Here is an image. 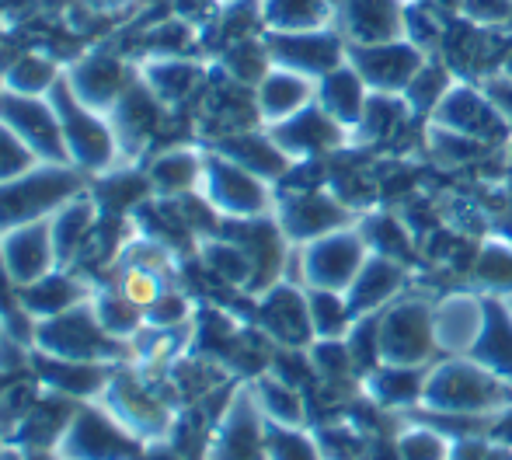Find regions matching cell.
Wrapping results in <instances>:
<instances>
[{"label": "cell", "instance_id": "1", "mask_svg": "<svg viewBox=\"0 0 512 460\" xmlns=\"http://www.w3.org/2000/svg\"><path fill=\"white\" fill-rule=\"evenodd\" d=\"M422 405L439 415H488L512 405V384L474 356H450L429 366Z\"/></svg>", "mask_w": 512, "mask_h": 460}, {"label": "cell", "instance_id": "2", "mask_svg": "<svg viewBox=\"0 0 512 460\" xmlns=\"http://www.w3.org/2000/svg\"><path fill=\"white\" fill-rule=\"evenodd\" d=\"M370 258V244L359 224L317 237V241L300 244V272H304L307 290H338L345 293L359 269Z\"/></svg>", "mask_w": 512, "mask_h": 460}, {"label": "cell", "instance_id": "3", "mask_svg": "<svg viewBox=\"0 0 512 460\" xmlns=\"http://www.w3.org/2000/svg\"><path fill=\"white\" fill-rule=\"evenodd\" d=\"M380 352L384 363L425 366L436 349L432 304L422 297H398L380 311Z\"/></svg>", "mask_w": 512, "mask_h": 460}, {"label": "cell", "instance_id": "4", "mask_svg": "<svg viewBox=\"0 0 512 460\" xmlns=\"http://www.w3.org/2000/svg\"><path fill=\"white\" fill-rule=\"evenodd\" d=\"M425 122L457 129V133L474 136V140L488 143V147L509 143V136H512L506 115L495 109V102L488 98V91L481 88V81H467V77H457V81L450 84L443 102L432 109V115Z\"/></svg>", "mask_w": 512, "mask_h": 460}, {"label": "cell", "instance_id": "5", "mask_svg": "<svg viewBox=\"0 0 512 460\" xmlns=\"http://www.w3.org/2000/svg\"><path fill=\"white\" fill-rule=\"evenodd\" d=\"M56 460H140V440L119 429L98 408H81L53 447Z\"/></svg>", "mask_w": 512, "mask_h": 460}, {"label": "cell", "instance_id": "6", "mask_svg": "<svg viewBox=\"0 0 512 460\" xmlns=\"http://www.w3.org/2000/svg\"><path fill=\"white\" fill-rule=\"evenodd\" d=\"M352 224V206L345 199H338L331 189H293L279 206V230L286 234V241L307 244L317 237L342 230Z\"/></svg>", "mask_w": 512, "mask_h": 460}, {"label": "cell", "instance_id": "7", "mask_svg": "<svg viewBox=\"0 0 512 460\" xmlns=\"http://www.w3.org/2000/svg\"><path fill=\"white\" fill-rule=\"evenodd\" d=\"M206 196L213 210L227 213L230 220H258L269 213L272 196L265 178L241 168L230 157H213L206 168Z\"/></svg>", "mask_w": 512, "mask_h": 460}, {"label": "cell", "instance_id": "8", "mask_svg": "<svg viewBox=\"0 0 512 460\" xmlns=\"http://www.w3.org/2000/svg\"><path fill=\"white\" fill-rule=\"evenodd\" d=\"M269 53L276 67L300 70L307 77H324L328 70H335L338 63L349 60V42L338 32V25L328 28H310V32H283L269 35Z\"/></svg>", "mask_w": 512, "mask_h": 460}, {"label": "cell", "instance_id": "9", "mask_svg": "<svg viewBox=\"0 0 512 460\" xmlns=\"http://www.w3.org/2000/svg\"><path fill=\"white\" fill-rule=\"evenodd\" d=\"M335 25L349 46L398 42L408 32V0H338Z\"/></svg>", "mask_w": 512, "mask_h": 460}, {"label": "cell", "instance_id": "10", "mask_svg": "<svg viewBox=\"0 0 512 460\" xmlns=\"http://www.w3.org/2000/svg\"><path fill=\"white\" fill-rule=\"evenodd\" d=\"M425 60H429V53L418 49L411 39L380 42V46H349V63L363 74L370 91H394V95H401Z\"/></svg>", "mask_w": 512, "mask_h": 460}, {"label": "cell", "instance_id": "11", "mask_svg": "<svg viewBox=\"0 0 512 460\" xmlns=\"http://www.w3.org/2000/svg\"><path fill=\"white\" fill-rule=\"evenodd\" d=\"M272 136H276V143L293 161H314V157L345 147V140H349L352 133L314 102V105H307L304 112L293 115V119L272 126Z\"/></svg>", "mask_w": 512, "mask_h": 460}, {"label": "cell", "instance_id": "12", "mask_svg": "<svg viewBox=\"0 0 512 460\" xmlns=\"http://www.w3.org/2000/svg\"><path fill=\"white\" fill-rule=\"evenodd\" d=\"M488 300L478 293H450L432 304V328H436V349L446 356H471L474 342L485 328Z\"/></svg>", "mask_w": 512, "mask_h": 460}, {"label": "cell", "instance_id": "13", "mask_svg": "<svg viewBox=\"0 0 512 460\" xmlns=\"http://www.w3.org/2000/svg\"><path fill=\"white\" fill-rule=\"evenodd\" d=\"M74 178L63 171H42L25 182H14L0 189V227L7 224H32L46 210H53L60 199L74 192Z\"/></svg>", "mask_w": 512, "mask_h": 460}, {"label": "cell", "instance_id": "14", "mask_svg": "<svg viewBox=\"0 0 512 460\" xmlns=\"http://www.w3.org/2000/svg\"><path fill=\"white\" fill-rule=\"evenodd\" d=\"M258 318H262V328L272 335V339L290 345V349H300V345L314 342L310 300L304 290H297V286H290V283L272 286V290L262 297Z\"/></svg>", "mask_w": 512, "mask_h": 460}, {"label": "cell", "instance_id": "15", "mask_svg": "<svg viewBox=\"0 0 512 460\" xmlns=\"http://www.w3.org/2000/svg\"><path fill=\"white\" fill-rule=\"evenodd\" d=\"M265 433L262 419H258V401L241 394L234 405L227 408L220 433L209 440L206 460H265Z\"/></svg>", "mask_w": 512, "mask_h": 460}, {"label": "cell", "instance_id": "16", "mask_svg": "<svg viewBox=\"0 0 512 460\" xmlns=\"http://www.w3.org/2000/svg\"><path fill=\"white\" fill-rule=\"evenodd\" d=\"M255 102H258V115L269 126H279V122L293 119L297 112H304L307 105L317 102V81L300 70L290 67H276L255 84Z\"/></svg>", "mask_w": 512, "mask_h": 460}, {"label": "cell", "instance_id": "17", "mask_svg": "<svg viewBox=\"0 0 512 460\" xmlns=\"http://www.w3.org/2000/svg\"><path fill=\"white\" fill-rule=\"evenodd\" d=\"M405 279H408L405 262L370 251V258H366V265L359 269V276L352 279V286L345 290V297H349L356 318H363V314H380L384 307H391L394 300L401 297Z\"/></svg>", "mask_w": 512, "mask_h": 460}, {"label": "cell", "instance_id": "18", "mask_svg": "<svg viewBox=\"0 0 512 460\" xmlns=\"http://www.w3.org/2000/svg\"><path fill=\"white\" fill-rule=\"evenodd\" d=\"M370 95H373L370 84L363 81V74H359L349 60L338 63V67L328 70L324 77H317V105L335 122H342L349 133H356L359 122H363Z\"/></svg>", "mask_w": 512, "mask_h": 460}, {"label": "cell", "instance_id": "19", "mask_svg": "<svg viewBox=\"0 0 512 460\" xmlns=\"http://www.w3.org/2000/svg\"><path fill=\"white\" fill-rule=\"evenodd\" d=\"M42 345H46V349L53 345L56 356L74 359V363H88V359H98L102 352L112 349L102 321H91L88 314H67V318L46 325Z\"/></svg>", "mask_w": 512, "mask_h": 460}, {"label": "cell", "instance_id": "20", "mask_svg": "<svg viewBox=\"0 0 512 460\" xmlns=\"http://www.w3.org/2000/svg\"><path fill=\"white\" fill-rule=\"evenodd\" d=\"M258 18L265 32H310L338 21V0H258Z\"/></svg>", "mask_w": 512, "mask_h": 460}, {"label": "cell", "instance_id": "21", "mask_svg": "<svg viewBox=\"0 0 512 460\" xmlns=\"http://www.w3.org/2000/svg\"><path fill=\"white\" fill-rule=\"evenodd\" d=\"M53 230L42 224H28L14 230L4 244V265L18 283H35V279L49 276V262H53Z\"/></svg>", "mask_w": 512, "mask_h": 460}, {"label": "cell", "instance_id": "22", "mask_svg": "<svg viewBox=\"0 0 512 460\" xmlns=\"http://www.w3.org/2000/svg\"><path fill=\"white\" fill-rule=\"evenodd\" d=\"M485 300H488L485 328H481V339L474 342L471 356L512 384V307L502 297H485Z\"/></svg>", "mask_w": 512, "mask_h": 460}, {"label": "cell", "instance_id": "23", "mask_svg": "<svg viewBox=\"0 0 512 460\" xmlns=\"http://www.w3.org/2000/svg\"><path fill=\"white\" fill-rule=\"evenodd\" d=\"M418 119L405 102V95H394V91H373L370 102H366V115L359 122L356 136L363 140H391V136L405 133L408 122Z\"/></svg>", "mask_w": 512, "mask_h": 460}, {"label": "cell", "instance_id": "24", "mask_svg": "<svg viewBox=\"0 0 512 460\" xmlns=\"http://www.w3.org/2000/svg\"><path fill=\"white\" fill-rule=\"evenodd\" d=\"M474 283L485 290V297H512V241H485L471 265Z\"/></svg>", "mask_w": 512, "mask_h": 460}, {"label": "cell", "instance_id": "25", "mask_svg": "<svg viewBox=\"0 0 512 460\" xmlns=\"http://www.w3.org/2000/svg\"><path fill=\"white\" fill-rule=\"evenodd\" d=\"M453 81H457V74H453L439 56H429V60L418 67V74L411 77V84L401 91V95H405V102L411 105V112H415L418 119H429L432 109L443 102V95L450 91Z\"/></svg>", "mask_w": 512, "mask_h": 460}, {"label": "cell", "instance_id": "26", "mask_svg": "<svg viewBox=\"0 0 512 460\" xmlns=\"http://www.w3.org/2000/svg\"><path fill=\"white\" fill-rule=\"evenodd\" d=\"M310 321H314V339H345L356 325L349 297L338 290H307Z\"/></svg>", "mask_w": 512, "mask_h": 460}, {"label": "cell", "instance_id": "27", "mask_svg": "<svg viewBox=\"0 0 512 460\" xmlns=\"http://www.w3.org/2000/svg\"><path fill=\"white\" fill-rule=\"evenodd\" d=\"M425 150H429L432 161L446 164V168H460V164H474L488 154V143L474 140V136H464L457 129L436 126V122H425Z\"/></svg>", "mask_w": 512, "mask_h": 460}, {"label": "cell", "instance_id": "28", "mask_svg": "<svg viewBox=\"0 0 512 460\" xmlns=\"http://www.w3.org/2000/svg\"><path fill=\"white\" fill-rule=\"evenodd\" d=\"M255 401L272 422L279 426H300L304 422V401H300L297 387L283 377H265L255 387Z\"/></svg>", "mask_w": 512, "mask_h": 460}, {"label": "cell", "instance_id": "29", "mask_svg": "<svg viewBox=\"0 0 512 460\" xmlns=\"http://www.w3.org/2000/svg\"><path fill=\"white\" fill-rule=\"evenodd\" d=\"M457 18L488 32L512 35V0H457Z\"/></svg>", "mask_w": 512, "mask_h": 460}, {"label": "cell", "instance_id": "30", "mask_svg": "<svg viewBox=\"0 0 512 460\" xmlns=\"http://www.w3.org/2000/svg\"><path fill=\"white\" fill-rule=\"evenodd\" d=\"M70 300H74V286H70V279L42 276V279H35V283H28L25 307L35 314H60Z\"/></svg>", "mask_w": 512, "mask_h": 460}, {"label": "cell", "instance_id": "31", "mask_svg": "<svg viewBox=\"0 0 512 460\" xmlns=\"http://www.w3.org/2000/svg\"><path fill=\"white\" fill-rule=\"evenodd\" d=\"M265 450H269V460H317L314 443L293 433V426H279V422L265 433Z\"/></svg>", "mask_w": 512, "mask_h": 460}, {"label": "cell", "instance_id": "32", "mask_svg": "<svg viewBox=\"0 0 512 460\" xmlns=\"http://www.w3.org/2000/svg\"><path fill=\"white\" fill-rule=\"evenodd\" d=\"M401 457L405 460H443L446 447L436 433H425V429H415L401 440Z\"/></svg>", "mask_w": 512, "mask_h": 460}, {"label": "cell", "instance_id": "33", "mask_svg": "<svg viewBox=\"0 0 512 460\" xmlns=\"http://www.w3.org/2000/svg\"><path fill=\"white\" fill-rule=\"evenodd\" d=\"M192 175H196V161L185 154L164 157L161 168H157V182H161L164 189H185V185L192 182Z\"/></svg>", "mask_w": 512, "mask_h": 460}, {"label": "cell", "instance_id": "34", "mask_svg": "<svg viewBox=\"0 0 512 460\" xmlns=\"http://www.w3.org/2000/svg\"><path fill=\"white\" fill-rule=\"evenodd\" d=\"M136 325V311H133V300H122V297H105L102 304V328L105 332H129Z\"/></svg>", "mask_w": 512, "mask_h": 460}, {"label": "cell", "instance_id": "35", "mask_svg": "<svg viewBox=\"0 0 512 460\" xmlns=\"http://www.w3.org/2000/svg\"><path fill=\"white\" fill-rule=\"evenodd\" d=\"M185 311H189V307H185V300L171 293V297H157L154 300V311H150V318H154L157 325L168 328V325H178V321L185 318Z\"/></svg>", "mask_w": 512, "mask_h": 460}, {"label": "cell", "instance_id": "36", "mask_svg": "<svg viewBox=\"0 0 512 460\" xmlns=\"http://www.w3.org/2000/svg\"><path fill=\"white\" fill-rule=\"evenodd\" d=\"M25 164H28L25 147H18V143L0 133V178H11L14 171H21Z\"/></svg>", "mask_w": 512, "mask_h": 460}, {"label": "cell", "instance_id": "37", "mask_svg": "<svg viewBox=\"0 0 512 460\" xmlns=\"http://www.w3.org/2000/svg\"><path fill=\"white\" fill-rule=\"evenodd\" d=\"M499 74L506 77V81H512V39L506 46V53H502V63H499Z\"/></svg>", "mask_w": 512, "mask_h": 460}, {"label": "cell", "instance_id": "38", "mask_svg": "<svg viewBox=\"0 0 512 460\" xmlns=\"http://www.w3.org/2000/svg\"><path fill=\"white\" fill-rule=\"evenodd\" d=\"M143 460H175V457H168V454H154V457H143Z\"/></svg>", "mask_w": 512, "mask_h": 460}, {"label": "cell", "instance_id": "39", "mask_svg": "<svg viewBox=\"0 0 512 460\" xmlns=\"http://www.w3.org/2000/svg\"><path fill=\"white\" fill-rule=\"evenodd\" d=\"M0 283H4V272H0Z\"/></svg>", "mask_w": 512, "mask_h": 460}, {"label": "cell", "instance_id": "40", "mask_svg": "<svg viewBox=\"0 0 512 460\" xmlns=\"http://www.w3.org/2000/svg\"><path fill=\"white\" fill-rule=\"evenodd\" d=\"M0 394H4V384H0Z\"/></svg>", "mask_w": 512, "mask_h": 460}, {"label": "cell", "instance_id": "41", "mask_svg": "<svg viewBox=\"0 0 512 460\" xmlns=\"http://www.w3.org/2000/svg\"><path fill=\"white\" fill-rule=\"evenodd\" d=\"M509 307H512V297H509Z\"/></svg>", "mask_w": 512, "mask_h": 460}, {"label": "cell", "instance_id": "42", "mask_svg": "<svg viewBox=\"0 0 512 460\" xmlns=\"http://www.w3.org/2000/svg\"><path fill=\"white\" fill-rule=\"evenodd\" d=\"M0 450H4V447H0Z\"/></svg>", "mask_w": 512, "mask_h": 460}]
</instances>
